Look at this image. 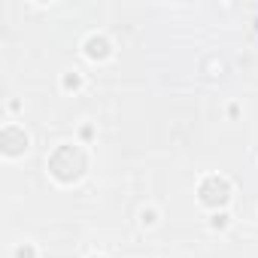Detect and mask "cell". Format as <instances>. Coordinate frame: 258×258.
Masks as SVG:
<instances>
[{
    "mask_svg": "<svg viewBox=\"0 0 258 258\" xmlns=\"http://www.w3.org/2000/svg\"><path fill=\"white\" fill-rule=\"evenodd\" d=\"M85 167H88V161L79 146H58L49 158V170L58 182H76L85 173Z\"/></svg>",
    "mask_w": 258,
    "mask_h": 258,
    "instance_id": "1",
    "label": "cell"
},
{
    "mask_svg": "<svg viewBox=\"0 0 258 258\" xmlns=\"http://www.w3.org/2000/svg\"><path fill=\"white\" fill-rule=\"evenodd\" d=\"M198 195H201V204H204V207H222V204H228V198H231V185H228L225 179H219V176H207V179L201 182Z\"/></svg>",
    "mask_w": 258,
    "mask_h": 258,
    "instance_id": "2",
    "label": "cell"
},
{
    "mask_svg": "<svg viewBox=\"0 0 258 258\" xmlns=\"http://www.w3.org/2000/svg\"><path fill=\"white\" fill-rule=\"evenodd\" d=\"M0 149L7 155H22L28 149V134L22 127H4V131H0Z\"/></svg>",
    "mask_w": 258,
    "mask_h": 258,
    "instance_id": "3",
    "label": "cell"
},
{
    "mask_svg": "<svg viewBox=\"0 0 258 258\" xmlns=\"http://www.w3.org/2000/svg\"><path fill=\"white\" fill-rule=\"evenodd\" d=\"M85 55L94 58V61L106 58V55H109V40H106V37H88V40H85Z\"/></svg>",
    "mask_w": 258,
    "mask_h": 258,
    "instance_id": "4",
    "label": "cell"
},
{
    "mask_svg": "<svg viewBox=\"0 0 258 258\" xmlns=\"http://www.w3.org/2000/svg\"><path fill=\"white\" fill-rule=\"evenodd\" d=\"M228 222H231V216H225V213H216V216L210 219V225H213L216 231H222V228H228Z\"/></svg>",
    "mask_w": 258,
    "mask_h": 258,
    "instance_id": "5",
    "label": "cell"
},
{
    "mask_svg": "<svg viewBox=\"0 0 258 258\" xmlns=\"http://www.w3.org/2000/svg\"><path fill=\"white\" fill-rule=\"evenodd\" d=\"M16 258H37V252H34V246H28V243H25V246H19V249H16Z\"/></svg>",
    "mask_w": 258,
    "mask_h": 258,
    "instance_id": "6",
    "label": "cell"
},
{
    "mask_svg": "<svg viewBox=\"0 0 258 258\" xmlns=\"http://www.w3.org/2000/svg\"><path fill=\"white\" fill-rule=\"evenodd\" d=\"M64 88H67V91L79 88V76H76V73H67V76H64Z\"/></svg>",
    "mask_w": 258,
    "mask_h": 258,
    "instance_id": "7",
    "label": "cell"
},
{
    "mask_svg": "<svg viewBox=\"0 0 258 258\" xmlns=\"http://www.w3.org/2000/svg\"><path fill=\"white\" fill-rule=\"evenodd\" d=\"M143 225H155V213L152 210H143Z\"/></svg>",
    "mask_w": 258,
    "mask_h": 258,
    "instance_id": "8",
    "label": "cell"
},
{
    "mask_svg": "<svg viewBox=\"0 0 258 258\" xmlns=\"http://www.w3.org/2000/svg\"><path fill=\"white\" fill-rule=\"evenodd\" d=\"M91 137H94V131H91L88 124H85V127H82V140H91Z\"/></svg>",
    "mask_w": 258,
    "mask_h": 258,
    "instance_id": "9",
    "label": "cell"
},
{
    "mask_svg": "<svg viewBox=\"0 0 258 258\" xmlns=\"http://www.w3.org/2000/svg\"><path fill=\"white\" fill-rule=\"evenodd\" d=\"M255 25H258V22H255Z\"/></svg>",
    "mask_w": 258,
    "mask_h": 258,
    "instance_id": "10",
    "label": "cell"
}]
</instances>
